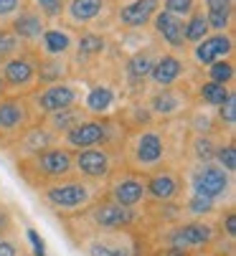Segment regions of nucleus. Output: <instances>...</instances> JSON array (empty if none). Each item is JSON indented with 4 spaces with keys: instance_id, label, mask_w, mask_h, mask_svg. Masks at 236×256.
<instances>
[{
    "instance_id": "obj_7",
    "label": "nucleus",
    "mask_w": 236,
    "mask_h": 256,
    "mask_svg": "<svg viewBox=\"0 0 236 256\" xmlns=\"http://www.w3.org/2000/svg\"><path fill=\"white\" fill-rule=\"evenodd\" d=\"M188 193L213 200L216 206L233 200V175L221 170L216 162H198L185 172Z\"/></svg>"
},
{
    "instance_id": "obj_35",
    "label": "nucleus",
    "mask_w": 236,
    "mask_h": 256,
    "mask_svg": "<svg viewBox=\"0 0 236 256\" xmlns=\"http://www.w3.org/2000/svg\"><path fill=\"white\" fill-rule=\"evenodd\" d=\"M21 51H26V46L18 41V36L8 26H0V64L18 56Z\"/></svg>"
},
{
    "instance_id": "obj_31",
    "label": "nucleus",
    "mask_w": 236,
    "mask_h": 256,
    "mask_svg": "<svg viewBox=\"0 0 236 256\" xmlns=\"http://www.w3.org/2000/svg\"><path fill=\"white\" fill-rule=\"evenodd\" d=\"M213 117H216V124H218L221 134L233 137V130H236V89L226 96V102L221 106H216Z\"/></svg>"
},
{
    "instance_id": "obj_19",
    "label": "nucleus",
    "mask_w": 236,
    "mask_h": 256,
    "mask_svg": "<svg viewBox=\"0 0 236 256\" xmlns=\"http://www.w3.org/2000/svg\"><path fill=\"white\" fill-rule=\"evenodd\" d=\"M59 142H61L59 134H54L41 120H36L13 144H8V148L13 150V155H16V160H18V158H28V155L38 152V150L54 148V144H59Z\"/></svg>"
},
{
    "instance_id": "obj_20",
    "label": "nucleus",
    "mask_w": 236,
    "mask_h": 256,
    "mask_svg": "<svg viewBox=\"0 0 236 256\" xmlns=\"http://www.w3.org/2000/svg\"><path fill=\"white\" fill-rule=\"evenodd\" d=\"M46 20L41 18V13H38L31 3H26L16 16H13V20L8 23V28L18 36V41L26 46V48H33L36 44H38V38H41V33L46 30Z\"/></svg>"
},
{
    "instance_id": "obj_24",
    "label": "nucleus",
    "mask_w": 236,
    "mask_h": 256,
    "mask_svg": "<svg viewBox=\"0 0 236 256\" xmlns=\"http://www.w3.org/2000/svg\"><path fill=\"white\" fill-rule=\"evenodd\" d=\"M71 76H74V71H71L69 58H44V56H36V79H38V86L56 84V82H69Z\"/></svg>"
},
{
    "instance_id": "obj_17",
    "label": "nucleus",
    "mask_w": 236,
    "mask_h": 256,
    "mask_svg": "<svg viewBox=\"0 0 236 256\" xmlns=\"http://www.w3.org/2000/svg\"><path fill=\"white\" fill-rule=\"evenodd\" d=\"M74 44H76V36L69 28L46 26V30L41 33V38L31 51L44 58H69L74 54Z\"/></svg>"
},
{
    "instance_id": "obj_44",
    "label": "nucleus",
    "mask_w": 236,
    "mask_h": 256,
    "mask_svg": "<svg viewBox=\"0 0 236 256\" xmlns=\"http://www.w3.org/2000/svg\"><path fill=\"white\" fill-rule=\"evenodd\" d=\"M140 256H155V254H140Z\"/></svg>"
},
{
    "instance_id": "obj_42",
    "label": "nucleus",
    "mask_w": 236,
    "mask_h": 256,
    "mask_svg": "<svg viewBox=\"0 0 236 256\" xmlns=\"http://www.w3.org/2000/svg\"><path fill=\"white\" fill-rule=\"evenodd\" d=\"M26 236H28V241H31V246H33V254L36 256H46V244H44V238L38 236V231L36 228H26Z\"/></svg>"
},
{
    "instance_id": "obj_8",
    "label": "nucleus",
    "mask_w": 236,
    "mask_h": 256,
    "mask_svg": "<svg viewBox=\"0 0 236 256\" xmlns=\"http://www.w3.org/2000/svg\"><path fill=\"white\" fill-rule=\"evenodd\" d=\"M82 96H84V89L79 86L76 82H56V84H44V86H36L26 99L33 109L36 120H44L54 112L64 106H71V104H82Z\"/></svg>"
},
{
    "instance_id": "obj_27",
    "label": "nucleus",
    "mask_w": 236,
    "mask_h": 256,
    "mask_svg": "<svg viewBox=\"0 0 236 256\" xmlns=\"http://www.w3.org/2000/svg\"><path fill=\"white\" fill-rule=\"evenodd\" d=\"M104 51H107V38H104V36L97 33V30H84V33L76 38L71 56H74L79 64H89V61H94V58H102Z\"/></svg>"
},
{
    "instance_id": "obj_32",
    "label": "nucleus",
    "mask_w": 236,
    "mask_h": 256,
    "mask_svg": "<svg viewBox=\"0 0 236 256\" xmlns=\"http://www.w3.org/2000/svg\"><path fill=\"white\" fill-rule=\"evenodd\" d=\"M203 79L233 86V79H236V64H233V58H223V61L211 64V66H203Z\"/></svg>"
},
{
    "instance_id": "obj_39",
    "label": "nucleus",
    "mask_w": 236,
    "mask_h": 256,
    "mask_svg": "<svg viewBox=\"0 0 236 256\" xmlns=\"http://www.w3.org/2000/svg\"><path fill=\"white\" fill-rule=\"evenodd\" d=\"M28 0H0V26H8Z\"/></svg>"
},
{
    "instance_id": "obj_23",
    "label": "nucleus",
    "mask_w": 236,
    "mask_h": 256,
    "mask_svg": "<svg viewBox=\"0 0 236 256\" xmlns=\"http://www.w3.org/2000/svg\"><path fill=\"white\" fill-rule=\"evenodd\" d=\"M82 106L87 109L89 117H112L114 106H117V94L107 84H94V86H89L84 92Z\"/></svg>"
},
{
    "instance_id": "obj_2",
    "label": "nucleus",
    "mask_w": 236,
    "mask_h": 256,
    "mask_svg": "<svg viewBox=\"0 0 236 256\" xmlns=\"http://www.w3.org/2000/svg\"><path fill=\"white\" fill-rule=\"evenodd\" d=\"M41 203L54 210L56 216L61 218H71V216H79L84 213L104 190L97 182H89V180H82L79 175H69L64 180H56V182H49V186H41L36 188Z\"/></svg>"
},
{
    "instance_id": "obj_40",
    "label": "nucleus",
    "mask_w": 236,
    "mask_h": 256,
    "mask_svg": "<svg viewBox=\"0 0 236 256\" xmlns=\"http://www.w3.org/2000/svg\"><path fill=\"white\" fill-rule=\"evenodd\" d=\"M13 228H16V218H13V210L0 200V238L6 236H13Z\"/></svg>"
},
{
    "instance_id": "obj_28",
    "label": "nucleus",
    "mask_w": 236,
    "mask_h": 256,
    "mask_svg": "<svg viewBox=\"0 0 236 256\" xmlns=\"http://www.w3.org/2000/svg\"><path fill=\"white\" fill-rule=\"evenodd\" d=\"M223 134L218 132H208V134H190L188 137V158L193 165L198 162H213V155H216V148L221 142Z\"/></svg>"
},
{
    "instance_id": "obj_5",
    "label": "nucleus",
    "mask_w": 236,
    "mask_h": 256,
    "mask_svg": "<svg viewBox=\"0 0 236 256\" xmlns=\"http://www.w3.org/2000/svg\"><path fill=\"white\" fill-rule=\"evenodd\" d=\"M160 244L180 251H190L193 256H198L201 251L213 248V244L221 238L216 231V224L211 218H183L170 226L160 228Z\"/></svg>"
},
{
    "instance_id": "obj_14",
    "label": "nucleus",
    "mask_w": 236,
    "mask_h": 256,
    "mask_svg": "<svg viewBox=\"0 0 236 256\" xmlns=\"http://www.w3.org/2000/svg\"><path fill=\"white\" fill-rule=\"evenodd\" d=\"M0 76H3V86L6 94H18V96H28L36 86V56L31 48L21 51L18 56L8 58L0 64Z\"/></svg>"
},
{
    "instance_id": "obj_26",
    "label": "nucleus",
    "mask_w": 236,
    "mask_h": 256,
    "mask_svg": "<svg viewBox=\"0 0 236 256\" xmlns=\"http://www.w3.org/2000/svg\"><path fill=\"white\" fill-rule=\"evenodd\" d=\"M155 58H157L155 46L140 48V51H135V54L127 58V64H125V74H127L130 84H135V86H145V84H147V76H150V71H152Z\"/></svg>"
},
{
    "instance_id": "obj_11",
    "label": "nucleus",
    "mask_w": 236,
    "mask_h": 256,
    "mask_svg": "<svg viewBox=\"0 0 236 256\" xmlns=\"http://www.w3.org/2000/svg\"><path fill=\"white\" fill-rule=\"evenodd\" d=\"M122 168V155L109 148H87V150H74V175L82 180L104 186L107 178Z\"/></svg>"
},
{
    "instance_id": "obj_36",
    "label": "nucleus",
    "mask_w": 236,
    "mask_h": 256,
    "mask_svg": "<svg viewBox=\"0 0 236 256\" xmlns=\"http://www.w3.org/2000/svg\"><path fill=\"white\" fill-rule=\"evenodd\" d=\"M28 3L41 13V18L46 23H56L64 18V10H66V0H28Z\"/></svg>"
},
{
    "instance_id": "obj_21",
    "label": "nucleus",
    "mask_w": 236,
    "mask_h": 256,
    "mask_svg": "<svg viewBox=\"0 0 236 256\" xmlns=\"http://www.w3.org/2000/svg\"><path fill=\"white\" fill-rule=\"evenodd\" d=\"M157 10H160V0H130V3H122L117 8V20L122 28L142 30L150 26Z\"/></svg>"
},
{
    "instance_id": "obj_6",
    "label": "nucleus",
    "mask_w": 236,
    "mask_h": 256,
    "mask_svg": "<svg viewBox=\"0 0 236 256\" xmlns=\"http://www.w3.org/2000/svg\"><path fill=\"white\" fill-rule=\"evenodd\" d=\"M84 256H140L142 241L135 231H79L71 236Z\"/></svg>"
},
{
    "instance_id": "obj_33",
    "label": "nucleus",
    "mask_w": 236,
    "mask_h": 256,
    "mask_svg": "<svg viewBox=\"0 0 236 256\" xmlns=\"http://www.w3.org/2000/svg\"><path fill=\"white\" fill-rule=\"evenodd\" d=\"M213 162L221 170H226L228 175H236V142H233V137H221L216 155H213Z\"/></svg>"
},
{
    "instance_id": "obj_29",
    "label": "nucleus",
    "mask_w": 236,
    "mask_h": 256,
    "mask_svg": "<svg viewBox=\"0 0 236 256\" xmlns=\"http://www.w3.org/2000/svg\"><path fill=\"white\" fill-rule=\"evenodd\" d=\"M231 92H233V86H226V84H216V82L203 79L198 86L190 92V96H193V104L216 109V106H221V104L226 102V96H228Z\"/></svg>"
},
{
    "instance_id": "obj_43",
    "label": "nucleus",
    "mask_w": 236,
    "mask_h": 256,
    "mask_svg": "<svg viewBox=\"0 0 236 256\" xmlns=\"http://www.w3.org/2000/svg\"><path fill=\"white\" fill-rule=\"evenodd\" d=\"M206 10H233L236 0H203Z\"/></svg>"
},
{
    "instance_id": "obj_30",
    "label": "nucleus",
    "mask_w": 236,
    "mask_h": 256,
    "mask_svg": "<svg viewBox=\"0 0 236 256\" xmlns=\"http://www.w3.org/2000/svg\"><path fill=\"white\" fill-rule=\"evenodd\" d=\"M183 33H185V44H188V48H190V46H195L198 41H203L206 36L211 33L203 8H195L190 16H185V18H183Z\"/></svg>"
},
{
    "instance_id": "obj_1",
    "label": "nucleus",
    "mask_w": 236,
    "mask_h": 256,
    "mask_svg": "<svg viewBox=\"0 0 236 256\" xmlns=\"http://www.w3.org/2000/svg\"><path fill=\"white\" fill-rule=\"evenodd\" d=\"M173 158V144H170V132L165 124H142L127 132L122 142V168L135 170L140 175L152 172L163 165H170Z\"/></svg>"
},
{
    "instance_id": "obj_25",
    "label": "nucleus",
    "mask_w": 236,
    "mask_h": 256,
    "mask_svg": "<svg viewBox=\"0 0 236 256\" xmlns=\"http://www.w3.org/2000/svg\"><path fill=\"white\" fill-rule=\"evenodd\" d=\"M87 117H89V114H87V109H84L82 104H71V106H64V109H59V112H54V114L44 117L41 122H44L54 134L64 137V134H66V132H71L76 124H82Z\"/></svg>"
},
{
    "instance_id": "obj_18",
    "label": "nucleus",
    "mask_w": 236,
    "mask_h": 256,
    "mask_svg": "<svg viewBox=\"0 0 236 256\" xmlns=\"http://www.w3.org/2000/svg\"><path fill=\"white\" fill-rule=\"evenodd\" d=\"M152 33L157 36V41H163L168 46V51L173 54H188V44H185V33H183V18L168 13V10H157L155 18L150 20Z\"/></svg>"
},
{
    "instance_id": "obj_12",
    "label": "nucleus",
    "mask_w": 236,
    "mask_h": 256,
    "mask_svg": "<svg viewBox=\"0 0 236 256\" xmlns=\"http://www.w3.org/2000/svg\"><path fill=\"white\" fill-rule=\"evenodd\" d=\"M33 122H36V114L26 96H18V94L0 96V142L3 144H13Z\"/></svg>"
},
{
    "instance_id": "obj_15",
    "label": "nucleus",
    "mask_w": 236,
    "mask_h": 256,
    "mask_svg": "<svg viewBox=\"0 0 236 256\" xmlns=\"http://www.w3.org/2000/svg\"><path fill=\"white\" fill-rule=\"evenodd\" d=\"M233 48H236L233 30H223V33H208L203 41L190 46L188 54H190V61L195 66H211L216 61L233 58Z\"/></svg>"
},
{
    "instance_id": "obj_41",
    "label": "nucleus",
    "mask_w": 236,
    "mask_h": 256,
    "mask_svg": "<svg viewBox=\"0 0 236 256\" xmlns=\"http://www.w3.org/2000/svg\"><path fill=\"white\" fill-rule=\"evenodd\" d=\"M0 256H23V251H21V244H18L13 236L0 238Z\"/></svg>"
},
{
    "instance_id": "obj_9",
    "label": "nucleus",
    "mask_w": 236,
    "mask_h": 256,
    "mask_svg": "<svg viewBox=\"0 0 236 256\" xmlns=\"http://www.w3.org/2000/svg\"><path fill=\"white\" fill-rule=\"evenodd\" d=\"M193 106V96L185 86H163V89H152V94L145 102V109L152 122L157 124H170L185 117Z\"/></svg>"
},
{
    "instance_id": "obj_37",
    "label": "nucleus",
    "mask_w": 236,
    "mask_h": 256,
    "mask_svg": "<svg viewBox=\"0 0 236 256\" xmlns=\"http://www.w3.org/2000/svg\"><path fill=\"white\" fill-rule=\"evenodd\" d=\"M211 33H223L233 30V10H203Z\"/></svg>"
},
{
    "instance_id": "obj_22",
    "label": "nucleus",
    "mask_w": 236,
    "mask_h": 256,
    "mask_svg": "<svg viewBox=\"0 0 236 256\" xmlns=\"http://www.w3.org/2000/svg\"><path fill=\"white\" fill-rule=\"evenodd\" d=\"M107 10V0H66L64 18L74 28H87L97 23Z\"/></svg>"
},
{
    "instance_id": "obj_10",
    "label": "nucleus",
    "mask_w": 236,
    "mask_h": 256,
    "mask_svg": "<svg viewBox=\"0 0 236 256\" xmlns=\"http://www.w3.org/2000/svg\"><path fill=\"white\" fill-rule=\"evenodd\" d=\"M142 180H145L147 203H180L188 193L185 172L180 168H175L173 162L157 168L152 172H145Z\"/></svg>"
},
{
    "instance_id": "obj_16",
    "label": "nucleus",
    "mask_w": 236,
    "mask_h": 256,
    "mask_svg": "<svg viewBox=\"0 0 236 256\" xmlns=\"http://www.w3.org/2000/svg\"><path fill=\"white\" fill-rule=\"evenodd\" d=\"M185 58L180 54H173V51H165V54H157L155 64H152V71L147 76V84L152 89H163V86H175L180 84V79H185Z\"/></svg>"
},
{
    "instance_id": "obj_34",
    "label": "nucleus",
    "mask_w": 236,
    "mask_h": 256,
    "mask_svg": "<svg viewBox=\"0 0 236 256\" xmlns=\"http://www.w3.org/2000/svg\"><path fill=\"white\" fill-rule=\"evenodd\" d=\"M216 213H218V224H216L218 236H221V238L226 236L228 244H233V238H236V210H233V203L221 206Z\"/></svg>"
},
{
    "instance_id": "obj_45",
    "label": "nucleus",
    "mask_w": 236,
    "mask_h": 256,
    "mask_svg": "<svg viewBox=\"0 0 236 256\" xmlns=\"http://www.w3.org/2000/svg\"><path fill=\"white\" fill-rule=\"evenodd\" d=\"M228 256H233V254H228Z\"/></svg>"
},
{
    "instance_id": "obj_38",
    "label": "nucleus",
    "mask_w": 236,
    "mask_h": 256,
    "mask_svg": "<svg viewBox=\"0 0 236 256\" xmlns=\"http://www.w3.org/2000/svg\"><path fill=\"white\" fill-rule=\"evenodd\" d=\"M195 8H198V0H160V10H168L178 18L190 16Z\"/></svg>"
},
{
    "instance_id": "obj_4",
    "label": "nucleus",
    "mask_w": 236,
    "mask_h": 256,
    "mask_svg": "<svg viewBox=\"0 0 236 256\" xmlns=\"http://www.w3.org/2000/svg\"><path fill=\"white\" fill-rule=\"evenodd\" d=\"M61 221L79 224L82 226L79 231H87V228H94V231H135L137 224L142 221V213L114 203L102 193L84 213L71 216V218H61Z\"/></svg>"
},
{
    "instance_id": "obj_13",
    "label": "nucleus",
    "mask_w": 236,
    "mask_h": 256,
    "mask_svg": "<svg viewBox=\"0 0 236 256\" xmlns=\"http://www.w3.org/2000/svg\"><path fill=\"white\" fill-rule=\"evenodd\" d=\"M104 196L114 203H120L125 208H132V210H140L145 203H147V196H145V180L140 172L135 170H127V168H117L107 182H104Z\"/></svg>"
},
{
    "instance_id": "obj_3",
    "label": "nucleus",
    "mask_w": 236,
    "mask_h": 256,
    "mask_svg": "<svg viewBox=\"0 0 236 256\" xmlns=\"http://www.w3.org/2000/svg\"><path fill=\"white\" fill-rule=\"evenodd\" d=\"M16 168H18V175L36 190L41 186H49V182L74 175V152L59 142L54 148L38 150L28 158H18Z\"/></svg>"
}]
</instances>
